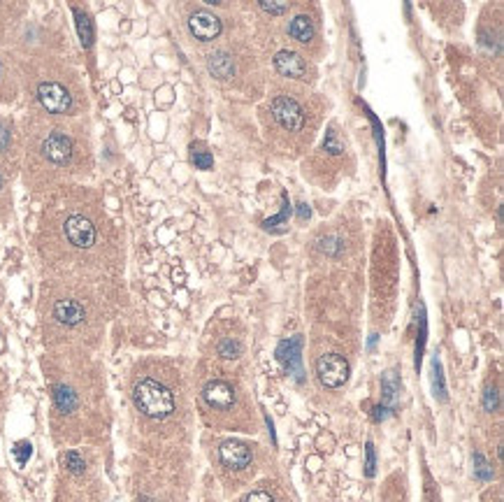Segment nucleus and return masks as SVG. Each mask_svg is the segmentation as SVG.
<instances>
[{"mask_svg":"<svg viewBox=\"0 0 504 502\" xmlns=\"http://www.w3.org/2000/svg\"><path fill=\"white\" fill-rule=\"evenodd\" d=\"M433 381H435V395H440L442 400H446V388H444V376H442V365H440V361L435 358L433 363Z\"/></svg>","mask_w":504,"mask_h":502,"instance_id":"nucleus-21","label":"nucleus"},{"mask_svg":"<svg viewBox=\"0 0 504 502\" xmlns=\"http://www.w3.org/2000/svg\"><path fill=\"white\" fill-rule=\"evenodd\" d=\"M65 237H68L70 244H75V247L89 249V247H94V242H96V228L86 216L75 214L65 221Z\"/></svg>","mask_w":504,"mask_h":502,"instance_id":"nucleus-5","label":"nucleus"},{"mask_svg":"<svg viewBox=\"0 0 504 502\" xmlns=\"http://www.w3.org/2000/svg\"><path fill=\"white\" fill-rule=\"evenodd\" d=\"M205 402L214 409H230L235 405V388L223 379H214L205 386Z\"/></svg>","mask_w":504,"mask_h":502,"instance_id":"nucleus-6","label":"nucleus"},{"mask_svg":"<svg viewBox=\"0 0 504 502\" xmlns=\"http://www.w3.org/2000/svg\"><path fill=\"white\" fill-rule=\"evenodd\" d=\"M309 207H307V205H297V219H300V221H304V219H309Z\"/></svg>","mask_w":504,"mask_h":502,"instance_id":"nucleus-31","label":"nucleus"},{"mask_svg":"<svg viewBox=\"0 0 504 502\" xmlns=\"http://www.w3.org/2000/svg\"><path fill=\"white\" fill-rule=\"evenodd\" d=\"M189 28L198 40L207 42V40H214L218 33H221V21H218L214 15H209V12L200 10V12H195V15H191Z\"/></svg>","mask_w":504,"mask_h":502,"instance_id":"nucleus-8","label":"nucleus"},{"mask_svg":"<svg viewBox=\"0 0 504 502\" xmlns=\"http://www.w3.org/2000/svg\"><path fill=\"white\" fill-rule=\"evenodd\" d=\"M323 147H326V151H330V154H340V151H342V144H340V140H337V133H335V130H328V135H326V142H323Z\"/></svg>","mask_w":504,"mask_h":502,"instance_id":"nucleus-25","label":"nucleus"},{"mask_svg":"<svg viewBox=\"0 0 504 502\" xmlns=\"http://www.w3.org/2000/svg\"><path fill=\"white\" fill-rule=\"evenodd\" d=\"M365 456H367V460H365V474H367V477H374L376 458H374V444H372V442L365 447Z\"/></svg>","mask_w":504,"mask_h":502,"instance_id":"nucleus-24","label":"nucleus"},{"mask_svg":"<svg viewBox=\"0 0 504 502\" xmlns=\"http://www.w3.org/2000/svg\"><path fill=\"white\" fill-rule=\"evenodd\" d=\"M288 33H290V37L297 40V42H302V44H307L311 37H314V24L309 21L307 17H295L293 21H290L288 26Z\"/></svg>","mask_w":504,"mask_h":502,"instance_id":"nucleus-14","label":"nucleus"},{"mask_svg":"<svg viewBox=\"0 0 504 502\" xmlns=\"http://www.w3.org/2000/svg\"><path fill=\"white\" fill-rule=\"evenodd\" d=\"M75 19H77L75 24H77L79 37H82V44L84 47H91V44H94V26H91L89 17H86L82 10H75Z\"/></svg>","mask_w":504,"mask_h":502,"instance_id":"nucleus-16","label":"nucleus"},{"mask_svg":"<svg viewBox=\"0 0 504 502\" xmlns=\"http://www.w3.org/2000/svg\"><path fill=\"white\" fill-rule=\"evenodd\" d=\"M63 460H65V467H68L72 474H82L84 472L86 463H84V458L77 451H68L63 456Z\"/></svg>","mask_w":504,"mask_h":502,"instance_id":"nucleus-18","label":"nucleus"},{"mask_svg":"<svg viewBox=\"0 0 504 502\" xmlns=\"http://www.w3.org/2000/svg\"><path fill=\"white\" fill-rule=\"evenodd\" d=\"M261 8L270 15H286L288 12V3H281V0H263Z\"/></svg>","mask_w":504,"mask_h":502,"instance_id":"nucleus-22","label":"nucleus"},{"mask_svg":"<svg viewBox=\"0 0 504 502\" xmlns=\"http://www.w3.org/2000/svg\"><path fill=\"white\" fill-rule=\"evenodd\" d=\"M8 144H10V130L5 128L3 123H0V151L8 149Z\"/></svg>","mask_w":504,"mask_h":502,"instance_id":"nucleus-30","label":"nucleus"},{"mask_svg":"<svg viewBox=\"0 0 504 502\" xmlns=\"http://www.w3.org/2000/svg\"><path fill=\"white\" fill-rule=\"evenodd\" d=\"M15 453H17V460H19V463L24 465L26 460L31 458V444H28V442H19L17 449H15Z\"/></svg>","mask_w":504,"mask_h":502,"instance_id":"nucleus-26","label":"nucleus"},{"mask_svg":"<svg viewBox=\"0 0 504 502\" xmlns=\"http://www.w3.org/2000/svg\"><path fill=\"white\" fill-rule=\"evenodd\" d=\"M316 374H318V379H321L323 386L340 388V386L347 384V379H349V363L340 354L321 356L316 363Z\"/></svg>","mask_w":504,"mask_h":502,"instance_id":"nucleus-2","label":"nucleus"},{"mask_svg":"<svg viewBox=\"0 0 504 502\" xmlns=\"http://www.w3.org/2000/svg\"><path fill=\"white\" fill-rule=\"evenodd\" d=\"M474 472H476V477L483 479V481H488V479H493V470H490V465L486 463V458H483L481 453H474Z\"/></svg>","mask_w":504,"mask_h":502,"instance_id":"nucleus-20","label":"nucleus"},{"mask_svg":"<svg viewBox=\"0 0 504 502\" xmlns=\"http://www.w3.org/2000/svg\"><path fill=\"white\" fill-rule=\"evenodd\" d=\"M272 114L286 130H300L304 125V112L293 98L279 96L272 101Z\"/></svg>","mask_w":504,"mask_h":502,"instance_id":"nucleus-3","label":"nucleus"},{"mask_svg":"<svg viewBox=\"0 0 504 502\" xmlns=\"http://www.w3.org/2000/svg\"><path fill=\"white\" fill-rule=\"evenodd\" d=\"M381 388H383V398H386V402H393L397 388H400V384H397V379H395V372H386V374H383Z\"/></svg>","mask_w":504,"mask_h":502,"instance_id":"nucleus-17","label":"nucleus"},{"mask_svg":"<svg viewBox=\"0 0 504 502\" xmlns=\"http://www.w3.org/2000/svg\"><path fill=\"white\" fill-rule=\"evenodd\" d=\"M275 68L286 77H295V79H307V63L300 54L295 51H279L275 56Z\"/></svg>","mask_w":504,"mask_h":502,"instance_id":"nucleus-11","label":"nucleus"},{"mask_svg":"<svg viewBox=\"0 0 504 502\" xmlns=\"http://www.w3.org/2000/svg\"><path fill=\"white\" fill-rule=\"evenodd\" d=\"M54 402H56V409L63 414H70L77 409V393L72 391L70 386H56L54 388Z\"/></svg>","mask_w":504,"mask_h":502,"instance_id":"nucleus-15","label":"nucleus"},{"mask_svg":"<svg viewBox=\"0 0 504 502\" xmlns=\"http://www.w3.org/2000/svg\"><path fill=\"white\" fill-rule=\"evenodd\" d=\"M54 316L63 326H79L84 321V307L77 300H58L54 305Z\"/></svg>","mask_w":504,"mask_h":502,"instance_id":"nucleus-12","label":"nucleus"},{"mask_svg":"<svg viewBox=\"0 0 504 502\" xmlns=\"http://www.w3.org/2000/svg\"><path fill=\"white\" fill-rule=\"evenodd\" d=\"M37 98H40V103H42L44 110L56 112V114H61V112H68L72 107L70 94L61 87V84H56V82L40 84V87H37Z\"/></svg>","mask_w":504,"mask_h":502,"instance_id":"nucleus-4","label":"nucleus"},{"mask_svg":"<svg viewBox=\"0 0 504 502\" xmlns=\"http://www.w3.org/2000/svg\"><path fill=\"white\" fill-rule=\"evenodd\" d=\"M247 502H275V500H272V495H270V493H265V491H254V493H249V495H247Z\"/></svg>","mask_w":504,"mask_h":502,"instance_id":"nucleus-27","label":"nucleus"},{"mask_svg":"<svg viewBox=\"0 0 504 502\" xmlns=\"http://www.w3.org/2000/svg\"><path fill=\"white\" fill-rule=\"evenodd\" d=\"M242 352V347H240V342H235V340H223L221 345H218V354L223 356V358H237Z\"/></svg>","mask_w":504,"mask_h":502,"instance_id":"nucleus-19","label":"nucleus"},{"mask_svg":"<svg viewBox=\"0 0 504 502\" xmlns=\"http://www.w3.org/2000/svg\"><path fill=\"white\" fill-rule=\"evenodd\" d=\"M300 352H302V340L293 338V340L281 342L279 349H277V358L284 363V367H286L297 381H304L302 365H300Z\"/></svg>","mask_w":504,"mask_h":502,"instance_id":"nucleus-7","label":"nucleus"},{"mask_svg":"<svg viewBox=\"0 0 504 502\" xmlns=\"http://www.w3.org/2000/svg\"><path fill=\"white\" fill-rule=\"evenodd\" d=\"M218 453H221V463L225 467H230V470H242V467H247L251 463V449L235 440L221 444V451Z\"/></svg>","mask_w":504,"mask_h":502,"instance_id":"nucleus-10","label":"nucleus"},{"mask_svg":"<svg viewBox=\"0 0 504 502\" xmlns=\"http://www.w3.org/2000/svg\"><path fill=\"white\" fill-rule=\"evenodd\" d=\"M42 151L51 163L63 165L72 158V140L63 133H51L47 140H44Z\"/></svg>","mask_w":504,"mask_h":502,"instance_id":"nucleus-9","label":"nucleus"},{"mask_svg":"<svg viewBox=\"0 0 504 502\" xmlns=\"http://www.w3.org/2000/svg\"><path fill=\"white\" fill-rule=\"evenodd\" d=\"M132 398H135L140 412L151 416V419H168L175 412V395L168 386H163L156 379H142L132 391Z\"/></svg>","mask_w":504,"mask_h":502,"instance_id":"nucleus-1","label":"nucleus"},{"mask_svg":"<svg viewBox=\"0 0 504 502\" xmlns=\"http://www.w3.org/2000/svg\"><path fill=\"white\" fill-rule=\"evenodd\" d=\"M286 216H288V205H284V212L279 214V216H275V219H270V221H265V228H275L277 226V223H284V221H286Z\"/></svg>","mask_w":504,"mask_h":502,"instance_id":"nucleus-29","label":"nucleus"},{"mask_svg":"<svg viewBox=\"0 0 504 502\" xmlns=\"http://www.w3.org/2000/svg\"><path fill=\"white\" fill-rule=\"evenodd\" d=\"M207 68H209V72H211V75H214V77H218V79H228V77H233L235 63H233V58L225 54V51H216V54H211V56H209Z\"/></svg>","mask_w":504,"mask_h":502,"instance_id":"nucleus-13","label":"nucleus"},{"mask_svg":"<svg viewBox=\"0 0 504 502\" xmlns=\"http://www.w3.org/2000/svg\"><path fill=\"white\" fill-rule=\"evenodd\" d=\"M0 187H3V177H0Z\"/></svg>","mask_w":504,"mask_h":502,"instance_id":"nucleus-32","label":"nucleus"},{"mask_svg":"<svg viewBox=\"0 0 504 502\" xmlns=\"http://www.w3.org/2000/svg\"><path fill=\"white\" fill-rule=\"evenodd\" d=\"M191 158H193V163L198 165L200 170H209L211 168V163H214V158H211L207 151H202V149H193V154H191Z\"/></svg>","mask_w":504,"mask_h":502,"instance_id":"nucleus-23","label":"nucleus"},{"mask_svg":"<svg viewBox=\"0 0 504 502\" xmlns=\"http://www.w3.org/2000/svg\"><path fill=\"white\" fill-rule=\"evenodd\" d=\"M483 402H486L488 412L497 409V391H495V388H488V391H486V400H483Z\"/></svg>","mask_w":504,"mask_h":502,"instance_id":"nucleus-28","label":"nucleus"}]
</instances>
